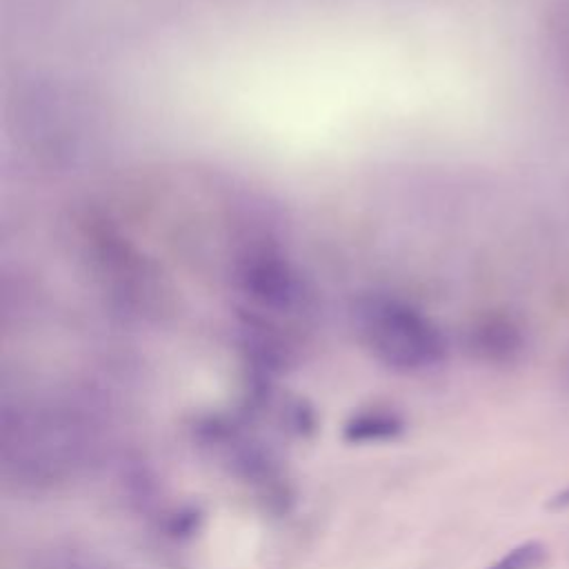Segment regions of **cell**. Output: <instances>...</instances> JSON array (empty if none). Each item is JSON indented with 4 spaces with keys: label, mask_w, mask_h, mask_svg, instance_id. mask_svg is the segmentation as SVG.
<instances>
[{
    "label": "cell",
    "mask_w": 569,
    "mask_h": 569,
    "mask_svg": "<svg viewBox=\"0 0 569 569\" xmlns=\"http://www.w3.org/2000/svg\"><path fill=\"white\" fill-rule=\"evenodd\" d=\"M100 451L98 422L76 405L18 398L0 409V469L20 489L78 478Z\"/></svg>",
    "instance_id": "obj_1"
},
{
    "label": "cell",
    "mask_w": 569,
    "mask_h": 569,
    "mask_svg": "<svg viewBox=\"0 0 569 569\" xmlns=\"http://www.w3.org/2000/svg\"><path fill=\"white\" fill-rule=\"evenodd\" d=\"M358 331L380 362L407 373L436 367L447 351L442 333L422 313L389 298L367 300Z\"/></svg>",
    "instance_id": "obj_2"
},
{
    "label": "cell",
    "mask_w": 569,
    "mask_h": 569,
    "mask_svg": "<svg viewBox=\"0 0 569 569\" xmlns=\"http://www.w3.org/2000/svg\"><path fill=\"white\" fill-rule=\"evenodd\" d=\"M196 438L220 467L253 489L276 493L282 487V473L276 456L244 427L231 420L209 418L198 425Z\"/></svg>",
    "instance_id": "obj_3"
},
{
    "label": "cell",
    "mask_w": 569,
    "mask_h": 569,
    "mask_svg": "<svg viewBox=\"0 0 569 569\" xmlns=\"http://www.w3.org/2000/svg\"><path fill=\"white\" fill-rule=\"evenodd\" d=\"M27 569H129V567L84 545L51 542L31 553Z\"/></svg>",
    "instance_id": "obj_4"
},
{
    "label": "cell",
    "mask_w": 569,
    "mask_h": 569,
    "mask_svg": "<svg viewBox=\"0 0 569 569\" xmlns=\"http://www.w3.org/2000/svg\"><path fill=\"white\" fill-rule=\"evenodd\" d=\"M402 429V420L382 409H369L356 413L347 425H345V436L353 442H376L385 438H393Z\"/></svg>",
    "instance_id": "obj_5"
},
{
    "label": "cell",
    "mask_w": 569,
    "mask_h": 569,
    "mask_svg": "<svg viewBox=\"0 0 569 569\" xmlns=\"http://www.w3.org/2000/svg\"><path fill=\"white\" fill-rule=\"evenodd\" d=\"M547 562V547L538 540L516 545L485 569H540Z\"/></svg>",
    "instance_id": "obj_6"
},
{
    "label": "cell",
    "mask_w": 569,
    "mask_h": 569,
    "mask_svg": "<svg viewBox=\"0 0 569 569\" xmlns=\"http://www.w3.org/2000/svg\"><path fill=\"white\" fill-rule=\"evenodd\" d=\"M551 509H567L569 507V487H565L562 491H558L551 500H549Z\"/></svg>",
    "instance_id": "obj_7"
}]
</instances>
